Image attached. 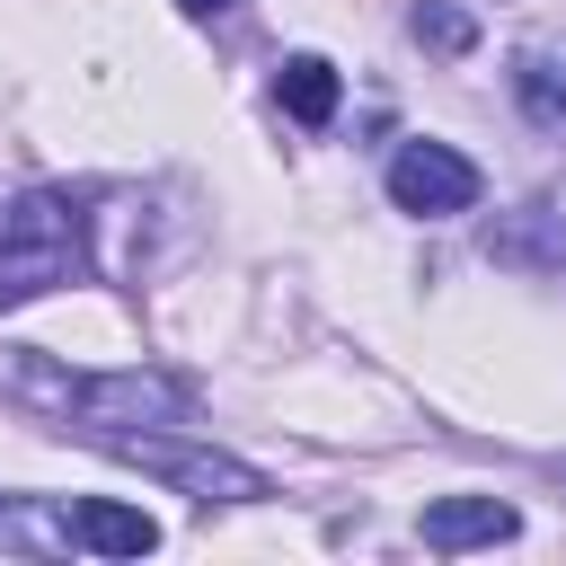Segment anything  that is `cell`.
Wrapping results in <instances>:
<instances>
[{
    "instance_id": "6da1fadb",
    "label": "cell",
    "mask_w": 566,
    "mask_h": 566,
    "mask_svg": "<svg viewBox=\"0 0 566 566\" xmlns=\"http://www.w3.org/2000/svg\"><path fill=\"white\" fill-rule=\"evenodd\" d=\"M18 389L44 398L71 433L115 442V433H159V424H195V389L168 371H53L44 354H18Z\"/></svg>"
},
{
    "instance_id": "7a4b0ae2",
    "label": "cell",
    "mask_w": 566,
    "mask_h": 566,
    "mask_svg": "<svg viewBox=\"0 0 566 566\" xmlns=\"http://www.w3.org/2000/svg\"><path fill=\"white\" fill-rule=\"evenodd\" d=\"M80 274H88V212L62 186H27L0 212V310L35 301L53 283H80Z\"/></svg>"
},
{
    "instance_id": "3957f363",
    "label": "cell",
    "mask_w": 566,
    "mask_h": 566,
    "mask_svg": "<svg viewBox=\"0 0 566 566\" xmlns=\"http://www.w3.org/2000/svg\"><path fill=\"white\" fill-rule=\"evenodd\" d=\"M97 451H115V460L150 469L159 486H177V495H195V504H265V495H274V486H265V469H248V460H239V451H221V442H195L186 424L115 433V442H97Z\"/></svg>"
},
{
    "instance_id": "277c9868",
    "label": "cell",
    "mask_w": 566,
    "mask_h": 566,
    "mask_svg": "<svg viewBox=\"0 0 566 566\" xmlns=\"http://www.w3.org/2000/svg\"><path fill=\"white\" fill-rule=\"evenodd\" d=\"M389 203L416 221H451L478 203V159H460L451 142H398L389 150Z\"/></svg>"
},
{
    "instance_id": "5b68a950",
    "label": "cell",
    "mask_w": 566,
    "mask_h": 566,
    "mask_svg": "<svg viewBox=\"0 0 566 566\" xmlns=\"http://www.w3.org/2000/svg\"><path fill=\"white\" fill-rule=\"evenodd\" d=\"M424 548H442V557H460V548H495V539H513L522 531V513L504 504V495H442V504H424Z\"/></svg>"
},
{
    "instance_id": "8992f818",
    "label": "cell",
    "mask_w": 566,
    "mask_h": 566,
    "mask_svg": "<svg viewBox=\"0 0 566 566\" xmlns=\"http://www.w3.org/2000/svg\"><path fill=\"white\" fill-rule=\"evenodd\" d=\"M71 531H80L88 557H150V548H159V522H150L142 504H115V495L71 504Z\"/></svg>"
},
{
    "instance_id": "52a82bcc",
    "label": "cell",
    "mask_w": 566,
    "mask_h": 566,
    "mask_svg": "<svg viewBox=\"0 0 566 566\" xmlns=\"http://www.w3.org/2000/svg\"><path fill=\"white\" fill-rule=\"evenodd\" d=\"M513 106H522L539 133H557V142H566V53H548V44L513 53Z\"/></svg>"
},
{
    "instance_id": "ba28073f",
    "label": "cell",
    "mask_w": 566,
    "mask_h": 566,
    "mask_svg": "<svg viewBox=\"0 0 566 566\" xmlns=\"http://www.w3.org/2000/svg\"><path fill=\"white\" fill-rule=\"evenodd\" d=\"M0 548H18V557H71L80 531H71V513H53L44 495H0Z\"/></svg>"
},
{
    "instance_id": "9c48e42d",
    "label": "cell",
    "mask_w": 566,
    "mask_h": 566,
    "mask_svg": "<svg viewBox=\"0 0 566 566\" xmlns=\"http://www.w3.org/2000/svg\"><path fill=\"white\" fill-rule=\"evenodd\" d=\"M274 106L292 115V124H327L336 115V62H318V53H292L283 71H274Z\"/></svg>"
},
{
    "instance_id": "30bf717a",
    "label": "cell",
    "mask_w": 566,
    "mask_h": 566,
    "mask_svg": "<svg viewBox=\"0 0 566 566\" xmlns=\"http://www.w3.org/2000/svg\"><path fill=\"white\" fill-rule=\"evenodd\" d=\"M407 35H416L424 53H469V44H478V18L451 9V0H416V9H407Z\"/></svg>"
},
{
    "instance_id": "8fae6325",
    "label": "cell",
    "mask_w": 566,
    "mask_h": 566,
    "mask_svg": "<svg viewBox=\"0 0 566 566\" xmlns=\"http://www.w3.org/2000/svg\"><path fill=\"white\" fill-rule=\"evenodd\" d=\"M177 9H186V18H230L239 0H177Z\"/></svg>"
}]
</instances>
